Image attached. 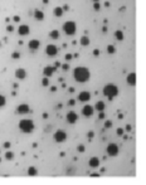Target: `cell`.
<instances>
[{
  "label": "cell",
  "instance_id": "6da1fadb",
  "mask_svg": "<svg viewBox=\"0 0 146 185\" xmlns=\"http://www.w3.org/2000/svg\"><path fill=\"white\" fill-rule=\"evenodd\" d=\"M91 77V72L88 68L86 67H77L73 71V78L79 83H85Z\"/></svg>",
  "mask_w": 146,
  "mask_h": 185
},
{
  "label": "cell",
  "instance_id": "7a4b0ae2",
  "mask_svg": "<svg viewBox=\"0 0 146 185\" xmlns=\"http://www.w3.org/2000/svg\"><path fill=\"white\" fill-rule=\"evenodd\" d=\"M103 95L106 97H108V100H112L114 97H116L118 95V88L112 83H108L103 87Z\"/></svg>",
  "mask_w": 146,
  "mask_h": 185
},
{
  "label": "cell",
  "instance_id": "3957f363",
  "mask_svg": "<svg viewBox=\"0 0 146 185\" xmlns=\"http://www.w3.org/2000/svg\"><path fill=\"white\" fill-rule=\"evenodd\" d=\"M19 129L25 133H30L33 130H34V122H33L32 120L23 118V120H20V122H19Z\"/></svg>",
  "mask_w": 146,
  "mask_h": 185
},
{
  "label": "cell",
  "instance_id": "277c9868",
  "mask_svg": "<svg viewBox=\"0 0 146 185\" xmlns=\"http://www.w3.org/2000/svg\"><path fill=\"white\" fill-rule=\"evenodd\" d=\"M63 32L67 35H73L76 33V29H77V27H76V23L74 21H72V20H68V21H65V23L63 24Z\"/></svg>",
  "mask_w": 146,
  "mask_h": 185
},
{
  "label": "cell",
  "instance_id": "5b68a950",
  "mask_svg": "<svg viewBox=\"0 0 146 185\" xmlns=\"http://www.w3.org/2000/svg\"><path fill=\"white\" fill-rule=\"evenodd\" d=\"M53 139H54L56 142L61 144V142H63V141H65V139H67V133H65L64 130H58V131L54 132Z\"/></svg>",
  "mask_w": 146,
  "mask_h": 185
},
{
  "label": "cell",
  "instance_id": "8992f818",
  "mask_svg": "<svg viewBox=\"0 0 146 185\" xmlns=\"http://www.w3.org/2000/svg\"><path fill=\"white\" fill-rule=\"evenodd\" d=\"M118 151H120V149L118 146L116 144H108L107 145V147H106V152H107V155H110V156H117L118 155Z\"/></svg>",
  "mask_w": 146,
  "mask_h": 185
},
{
  "label": "cell",
  "instance_id": "52a82bcc",
  "mask_svg": "<svg viewBox=\"0 0 146 185\" xmlns=\"http://www.w3.org/2000/svg\"><path fill=\"white\" fill-rule=\"evenodd\" d=\"M65 120H67V122L68 123H71V125H73V123H76L77 122V120H78V115L74 111H69L67 116H65Z\"/></svg>",
  "mask_w": 146,
  "mask_h": 185
},
{
  "label": "cell",
  "instance_id": "ba28073f",
  "mask_svg": "<svg viewBox=\"0 0 146 185\" xmlns=\"http://www.w3.org/2000/svg\"><path fill=\"white\" fill-rule=\"evenodd\" d=\"M29 112H30V107L27 103H21L16 107V113L19 115H25V113H29Z\"/></svg>",
  "mask_w": 146,
  "mask_h": 185
},
{
  "label": "cell",
  "instance_id": "9c48e42d",
  "mask_svg": "<svg viewBox=\"0 0 146 185\" xmlns=\"http://www.w3.org/2000/svg\"><path fill=\"white\" fill-rule=\"evenodd\" d=\"M45 53L48 54L49 57H54L58 53V48L54 44H48L45 47Z\"/></svg>",
  "mask_w": 146,
  "mask_h": 185
},
{
  "label": "cell",
  "instance_id": "30bf717a",
  "mask_svg": "<svg viewBox=\"0 0 146 185\" xmlns=\"http://www.w3.org/2000/svg\"><path fill=\"white\" fill-rule=\"evenodd\" d=\"M89 100H91V93L88 92V91H82V92L78 95L79 102H88Z\"/></svg>",
  "mask_w": 146,
  "mask_h": 185
},
{
  "label": "cell",
  "instance_id": "8fae6325",
  "mask_svg": "<svg viewBox=\"0 0 146 185\" xmlns=\"http://www.w3.org/2000/svg\"><path fill=\"white\" fill-rule=\"evenodd\" d=\"M93 111H94V108L91 106V105H86V106L82 108V115L85 116V117H91V116L93 115Z\"/></svg>",
  "mask_w": 146,
  "mask_h": 185
},
{
  "label": "cell",
  "instance_id": "7c38bea8",
  "mask_svg": "<svg viewBox=\"0 0 146 185\" xmlns=\"http://www.w3.org/2000/svg\"><path fill=\"white\" fill-rule=\"evenodd\" d=\"M29 33H30V28H29L28 25H25V24L19 25V28H18V34L19 35L24 37V35H28Z\"/></svg>",
  "mask_w": 146,
  "mask_h": 185
},
{
  "label": "cell",
  "instance_id": "4fadbf2b",
  "mask_svg": "<svg viewBox=\"0 0 146 185\" xmlns=\"http://www.w3.org/2000/svg\"><path fill=\"white\" fill-rule=\"evenodd\" d=\"M28 47H29L30 50H36V49H39V47H41V42H39L38 39H32V40H29Z\"/></svg>",
  "mask_w": 146,
  "mask_h": 185
},
{
  "label": "cell",
  "instance_id": "5bb4252c",
  "mask_svg": "<svg viewBox=\"0 0 146 185\" xmlns=\"http://www.w3.org/2000/svg\"><path fill=\"white\" fill-rule=\"evenodd\" d=\"M57 71V68L56 67H52V66H47V67H44V69H43V74H44V77H50L54 72Z\"/></svg>",
  "mask_w": 146,
  "mask_h": 185
},
{
  "label": "cell",
  "instance_id": "9a60e30c",
  "mask_svg": "<svg viewBox=\"0 0 146 185\" xmlns=\"http://www.w3.org/2000/svg\"><path fill=\"white\" fill-rule=\"evenodd\" d=\"M15 77L18 79H24L25 77H27V72H25L24 68H18V69L15 71Z\"/></svg>",
  "mask_w": 146,
  "mask_h": 185
},
{
  "label": "cell",
  "instance_id": "2e32d148",
  "mask_svg": "<svg viewBox=\"0 0 146 185\" xmlns=\"http://www.w3.org/2000/svg\"><path fill=\"white\" fill-rule=\"evenodd\" d=\"M88 165L91 166V168H98V166H100V159L96 157V156L91 157L89 161H88Z\"/></svg>",
  "mask_w": 146,
  "mask_h": 185
},
{
  "label": "cell",
  "instance_id": "e0dca14e",
  "mask_svg": "<svg viewBox=\"0 0 146 185\" xmlns=\"http://www.w3.org/2000/svg\"><path fill=\"white\" fill-rule=\"evenodd\" d=\"M33 15H34V18L38 21H42L43 19H44V13L42 12V10H39V9H36L34 10V13H33Z\"/></svg>",
  "mask_w": 146,
  "mask_h": 185
},
{
  "label": "cell",
  "instance_id": "ac0fdd59",
  "mask_svg": "<svg viewBox=\"0 0 146 185\" xmlns=\"http://www.w3.org/2000/svg\"><path fill=\"white\" fill-rule=\"evenodd\" d=\"M126 81H127V83H129L130 86H135V83H136V74H135V73H130L129 76H127Z\"/></svg>",
  "mask_w": 146,
  "mask_h": 185
},
{
  "label": "cell",
  "instance_id": "d6986e66",
  "mask_svg": "<svg viewBox=\"0 0 146 185\" xmlns=\"http://www.w3.org/2000/svg\"><path fill=\"white\" fill-rule=\"evenodd\" d=\"M93 108H94V110H97L98 112H102L105 110V102H103V101H97Z\"/></svg>",
  "mask_w": 146,
  "mask_h": 185
},
{
  "label": "cell",
  "instance_id": "ffe728a7",
  "mask_svg": "<svg viewBox=\"0 0 146 185\" xmlns=\"http://www.w3.org/2000/svg\"><path fill=\"white\" fill-rule=\"evenodd\" d=\"M79 43H81L82 47L89 45V38L87 37V35H83V37H81V39H79Z\"/></svg>",
  "mask_w": 146,
  "mask_h": 185
},
{
  "label": "cell",
  "instance_id": "44dd1931",
  "mask_svg": "<svg viewBox=\"0 0 146 185\" xmlns=\"http://www.w3.org/2000/svg\"><path fill=\"white\" fill-rule=\"evenodd\" d=\"M63 13H64V12H63V9H62L61 6H57V8L53 9V14H54L56 16H58V18H61L62 15H63Z\"/></svg>",
  "mask_w": 146,
  "mask_h": 185
},
{
  "label": "cell",
  "instance_id": "7402d4cb",
  "mask_svg": "<svg viewBox=\"0 0 146 185\" xmlns=\"http://www.w3.org/2000/svg\"><path fill=\"white\" fill-rule=\"evenodd\" d=\"M59 35L61 34H59V32H58L57 29H53V30L49 33V37L52 38V39H58V38H59Z\"/></svg>",
  "mask_w": 146,
  "mask_h": 185
},
{
  "label": "cell",
  "instance_id": "603a6c76",
  "mask_svg": "<svg viewBox=\"0 0 146 185\" xmlns=\"http://www.w3.org/2000/svg\"><path fill=\"white\" fill-rule=\"evenodd\" d=\"M36 174H38V170H36V168H34V166H30V168H28V175L35 176Z\"/></svg>",
  "mask_w": 146,
  "mask_h": 185
},
{
  "label": "cell",
  "instance_id": "cb8c5ba5",
  "mask_svg": "<svg viewBox=\"0 0 146 185\" xmlns=\"http://www.w3.org/2000/svg\"><path fill=\"white\" fill-rule=\"evenodd\" d=\"M115 38L117 39L118 42L123 40V33H122L121 30H116V32H115Z\"/></svg>",
  "mask_w": 146,
  "mask_h": 185
},
{
  "label": "cell",
  "instance_id": "d4e9b609",
  "mask_svg": "<svg viewBox=\"0 0 146 185\" xmlns=\"http://www.w3.org/2000/svg\"><path fill=\"white\" fill-rule=\"evenodd\" d=\"M13 157H14L13 151H6L5 152V159H6V160H13Z\"/></svg>",
  "mask_w": 146,
  "mask_h": 185
},
{
  "label": "cell",
  "instance_id": "484cf974",
  "mask_svg": "<svg viewBox=\"0 0 146 185\" xmlns=\"http://www.w3.org/2000/svg\"><path fill=\"white\" fill-rule=\"evenodd\" d=\"M106 49H107V53H110V54H114V53L116 52L115 47H114V45H111V44L107 45V48H106Z\"/></svg>",
  "mask_w": 146,
  "mask_h": 185
},
{
  "label": "cell",
  "instance_id": "4316f807",
  "mask_svg": "<svg viewBox=\"0 0 146 185\" xmlns=\"http://www.w3.org/2000/svg\"><path fill=\"white\" fill-rule=\"evenodd\" d=\"M42 86H43V87L49 86V79H48V77H44V78L42 79Z\"/></svg>",
  "mask_w": 146,
  "mask_h": 185
},
{
  "label": "cell",
  "instance_id": "83f0119b",
  "mask_svg": "<svg viewBox=\"0 0 146 185\" xmlns=\"http://www.w3.org/2000/svg\"><path fill=\"white\" fill-rule=\"evenodd\" d=\"M5 102H6V100H5V97L3 96V95H0V107H3V106H5Z\"/></svg>",
  "mask_w": 146,
  "mask_h": 185
},
{
  "label": "cell",
  "instance_id": "f1b7e54d",
  "mask_svg": "<svg viewBox=\"0 0 146 185\" xmlns=\"http://www.w3.org/2000/svg\"><path fill=\"white\" fill-rule=\"evenodd\" d=\"M12 58H13V59H19V58H20V53L19 52H13L12 53Z\"/></svg>",
  "mask_w": 146,
  "mask_h": 185
},
{
  "label": "cell",
  "instance_id": "f546056e",
  "mask_svg": "<svg viewBox=\"0 0 146 185\" xmlns=\"http://www.w3.org/2000/svg\"><path fill=\"white\" fill-rule=\"evenodd\" d=\"M93 9L96 10V12H100V9H101L100 1H98V3H93Z\"/></svg>",
  "mask_w": 146,
  "mask_h": 185
},
{
  "label": "cell",
  "instance_id": "4dcf8cb0",
  "mask_svg": "<svg viewBox=\"0 0 146 185\" xmlns=\"http://www.w3.org/2000/svg\"><path fill=\"white\" fill-rule=\"evenodd\" d=\"M111 126H112V121H111V120H108V121L105 122V127H106V129H110Z\"/></svg>",
  "mask_w": 146,
  "mask_h": 185
},
{
  "label": "cell",
  "instance_id": "1f68e13d",
  "mask_svg": "<svg viewBox=\"0 0 146 185\" xmlns=\"http://www.w3.org/2000/svg\"><path fill=\"white\" fill-rule=\"evenodd\" d=\"M77 150H78V152H83L85 151V146H83V145H78Z\"/></svg>",
  "mask_w": 146,
  "mask_h": 185
},
{
  "label": "cell",
  "instance_id": "d6a6232c",
  "mask_svg": "<svg viewBox=\"0 0 146 185\" xmlns=\"http://www.w3.org/2000/svg\"><path fill=\"white\" fill-rule=\"evenodd\" d=\"M116 132H117L118 136H122V135H123V130H122V129H117V131H116Z\"/></svg>",
  "mask_w": 146,
  "mask_h": 185
},
{
  "label": "cell",
  "instance_id": "836d02e7",
  "mask_svg": "<svg viewBox=\"0 0 146 185\" xmlns=\"http://www.w3.org/2000/svg\"><path fill=\"white\" fill-rule=\"evenodd\" d=\"M93 56H94V57L100 56V49H94V50H93Z\"/></svg>",
  "mask_w": 146,
  "mask_h": 185
},
{
  "label": "cell",
  "instance_id": "e575fe53",
  "mask_svg": "<svg viewBox=\"0 0 146 185\" xmlns=\"http://www.w3.org/2000/svg\"><path fill=\"white\" fill-rule=\"evenodd\" d=\"M72 59V54H65V60H71Z\"/></svg>",
  "mask_w": 146,
  "mask_h": 185
},
{
  "label": "cell",
  "instance_id": "d590c367",
  "mask_svg": "<svg viewBox=\"0 0 146 185\" xmlns=\"http://www.w3.org/2000/svg\"><path fill=\"white\" fill-rule=\"evenodd\" d=\"M74 103H76L74 100H69V101H68V105H69V106H74Z\"/></svg>",
  "mask_w": 146,
  "mask_h": 185
},
{
  "label": "cell",
  "instance_id": "8d00e7d4",
  "mask_svg": "<svg viewBox=\"0 0 146 185\" xmlns=\"http://www.w3.org/2000/svg\"><path fill=\"white\" fill-rule=\"evenodd\" d=\"M62 68H63V71H67L68 68H69V64L65 63V64H63V66H62Z\"/></svg>",
  "mask_w": 146,
  "mask_h": 185
},
{
  "label": "cell",
  "instance_id": "74e56055",
  "mask_svg": "<svg viewBox=\"0 0 146 185\" xmlns=\"http://www.w3.org/2000/svg\"><path fill=\"white\" fill-rule=\"evenodd\" d=\"M13 20H14V21H16V23H18V21H20V16H18V15H15V16L13 18Z\"/></svg>",
  "mask_w": 146,
  "mask_h": 185
},
{
  "label": "cell",
  "instance_id": "f35d334b",
  "mask_svg": "<svg viewBox=\"0 0 146 185\" xmlns=\"http://www.w3.org/2000/svg\"><path fill=\"white\" fill-rule=\"evenodd\" d=\"M6 30H8V32H13L14 28L12 27V25H8V27H6Z\"/></svg>",
  "mask_w": 146,
  "mask_h": 185
},
{
  "label": "cell",
  "instance_id": "ab89813d",
  "mask_svg": "<svg viewBox=\"0 0 146 185\" xmlns=\"http://www.w3.org/2000/svg\"><path fill=\"white\" fill-rule=\"evenodd\" d=\"M4 147H5V149H9V147H10V142H9V141H6V142L4 144Z\"/></svg>",
  "mask_w": 146,
  "mask_h": 185
},
{
  "label": "cell",
  "instance_id": "60d3db41",
  "mask_svg": "<svg viewBox=\"0 0 146 185\" xmlns=\"http://www.w3.org/2000/svg\"><path fill=\"white\" fill-rule=\"evenodd\" d=\"M98 117H100V118H103V117H105V113H103V111H102V112H100V116H98Z\"/></svg>",
  "mask_w": 146,
  "mask_h": 185
},
{
  "label": "cell",
  "instance_id": "b9f144b4",
  "mask_svg": "<svg viewBox=\"0 0 146 185\" xmlns=\"http://www.w3.org/2000/svg\"><path fill=\"white\" fill-rule=\"evenodd\" d=\"M62 9H63V12H65V10H68V9H69V6H68V5H65V6H63Z\"/></svg>",
  "mask_w": 146,
  "mask_h": 185
},
{
  "label": "cell",
  "instance_id": "7bdbcfd3",
  "mask_svg": "<svg viewBox=\"0 0 146 185\" xmlns=\"http://www.w3.org/2000/svg\"><path fill=\"white\" fill-rule=\"evenodd\" d=\"M88 136H89V137H93V131H89V133H88Z\"/></svg>",
  "mask_w": 146,
  "mask_h": 185
},
{
  "label": "cell",
  "instance_id": "ee69618b",
  "mask_svg": "<svg viewBox=\"0 0 146 185\" xmlns=\"http://www.w3.org/2000/svg\"><path fill=\"white\" fill-rule=\"evenodd\" d=\"M126 130H127V131H131V126L127 125V126H126Z\"/></svg>",
  "mask_w": 146,
  "mask_h": 185
},
{
  "label": "cell",
  "instance_id": "f6af8a7d",
  "mask_svg": "<svg viewBox=\"0 0 146 185\" xmlns=\"http://www.w3.org/2000/svg\"><path fill=\"white\" fill-rule=\"evenodd\" d=\"M49 3V0H43V4H48Z\"/></svg>",
  "mask_w": 146,
  "mask_h": 185
},
{
  "label": "cell",
  "instance_id": "bcb514c9",
  "mask_svg": "<svg viewBox=\"0 0 146 185\" xmlns=\"http://www.w3.org/2000/svg\"><path fill=\"white\" fill-rule=\"evenodd\" d=\"M73 91H74V88H72V87H71V88H69V93H73Z\"/></svg>",
  "mask_w": 146,
  "mask_h": 185
},
{
  "label": "cell",
  "instance_id": "7dc6e473",
  "mask_svg": "<svg viewBox=\"0 0 146 185\" xmlns=\"http://www.w3.org/2000/svg\"><path fill=\"white\" fill-rule=\"evenodd\" d=\"M92 1H93V3H98L100 0H92Z\"/></svg>",
  "mask_w": 146,
  "mask_h": 185
},
{
  "label": "cell",
  "instance_id": "c3c4849f",
  "mask_svg": "<svg viewBox=\"0 0 146 185\" xmlns=\"http://www.w3.org/2000/svg\"><path fill=\"white\" fill-rule=\"evenodd\" d=\"M0 47H1V42H0Z\"/></svg>",
  "mask_w": 146,
  "mask_h": 185
},
{
  "label": "cell",
  "instance_id": "681fc988",
  "mask_svg": "<svg viewBox=\"0 0 146 185\" xmlns=\"http://www.w3.org/2000/svg\"><path fill=\"white\" fill-rule=\"evenodd\" d=\"M0 162H1V159H0Z\"/></svg>",
  "mask_w": 146,
  "mask_h": 185
}]
</instances>
